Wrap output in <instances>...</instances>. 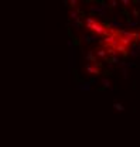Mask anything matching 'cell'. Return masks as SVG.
<instances>
[{
    "label": "cell",
    "mask_w": 140,
    "mask_h": 147,
    "mask_svg": "<svg viewBox=\"0 0 140 147\" xmlns=\"http://www.w3.org/2000/svg\"><path fill=\"white\" fill-rule=\"evenodd\" d=\"M89 82H91V83H95V82H96V78H92L91 81H89Z\"/></svg>",
    "instance_id": "23"
},
{
    "label": "cell",
    "mask_w": 140,
    "mask_h": 147,
    "mask_svg": "<svg viewBox=\"0 0 140 147\" xmlns=\"http://www.w3.org/2000/svg\"><path fill=\"white\" fill-rule=\"evenodd\" d=\"M108 68L112 71V69H113V64H112V62H109V64H108Z\"/></svg>",
    "instance_id": "22"
},
{
    "label": "cell",
    "mask_w": 140,
    "mask_h": 147,
    "mask_svg": "<svg viewBox=\"0 0 140 147\" xmlns=\"http://www.w3.org/2000/svg\"><path fill=\"white\" fill-rule=\"evenodd\" d=\"M102 85H103V88H110V85H112V83H110L109 79L103 78V79H102Z\"/></svg>",
    "instance_id": "14"
},
{
    "label": "cell",
    "mask_w": 140,
    "mask_h": 147,
    "mask_svg": "<svg viewBox=\"0 0 140 147\" xmlns=\"http://www.w3.org/2000/svg\"><path fill=\"white\" fill-rule=\"evenodd\" d=\"M110 61H112V64H116V65L120 64V60H119L118 55H116V57H112V58H110Z\"/></svg>",
    "instance_id": "16"
},
{
    "label": "cell",
    "mask_w": 140,
    "mask_h": 147,
    "mask_svg": "<svg viewBox=\"0 0 140 147\" xmlns=\"http://www.w3.org/2000/svg\"><path fill=\"white\" fill-rule=\"evenodd\" d=\"M96 57H101V58H108V52H106V50H98V51H96Z\"/></svg>",
    "instance_id": "12"
},
{
    "label": "cell",
    "mask_w": 140,
    "mask_h": 147,
    "mask_svg": "<svg viewBox=\"0 0 140 147\" xmlns=\"http://www.w3.org/2000/svg\"><path fill=\"white\" fill-rule=\"evenodd\" d=\"M85 60L89 61V62H93L96 65V57H95V51H88V54L85 55Z\"/></svg>",
    "instance_id": "3"
},
{
    "label": "cell",
    "mask_w": 140,
    "mask_h": 147,
    "mask_svg": "<svg viewBox=\"0 0 140 147\" xmlns=\"http://www.w3.org/2000/svg\"><path fill=\"white\" fill-rule=\"evenodd\" d=\"M139 26H140V21H139Z\"/></svg>",
    "instance_id": "25"
},
{
    "label": "cell",
    "mask_w": 140,
    "mask_h": 147,
    "mask_svg": "<svg viewBox=\"0 0 140 147\" xmlns=\"http://www.w3.org/2000/svg\"><path fill=\"white\" fill-rule=\"evenodd\" d=\"M113 48L116 50V52H118V54H123V55H127V51H126V48H127V47H125V45H122V44H116Z\"/></svg>",
    "instance_id": "5"
},
{
    "label": "cell",
    "mask_w": 140,
    "mask_h": 147,
    "mask_svg": "<svg viewBox=\"0 0 140 147\" xmlns=\"http://www.w3.org/2000/svg\"><path fill=\"white\" fill-rule=\"evenodd\" d=\"M120 72H122V76L125 79L129 78V74H127V68H120Z\"/></svg>",
    "instance_id": "15"
},
{
    "label": "cell",
    "mask_w": 140,
    "mask_h": 147,
    "mask_svg": "<svg viewBox=\"0 0 140 147\" xmlns=\"http://www.w3.org/2000/svg\"><path fill=\"white\" fill-rule=\"evenodd\" d=\"M120 3H122V4L125 6V7H127V6L130 4V0H122V1H120Z\"/></svg>",
    "instance_id": "19"
},
{
    "label": "cell",
    "mask_w": 140,
    "mask_h": 147,
    "mask_svg": "<svg viewBox=\"0 0 140 147\" xmlns=\"http://www.w3.org/2000/svg\"><path fill=\"white\" fill-rule=\"evenodd\" d=\"M108 6H109L108 3H101V9L105 11V10H108Z\"/></svg>",
    "instance_id": "20"
},
{
    "label": "cell",
    "mask_w": 140,
    "mask_h": 147,
    "mask_svg": "<svg viewBox=\"0 0 140 147\" xmlns=\"http://www.w3.org/2000/svg\"><path fill=\"white\" fill-rule=\"evenodd\" d=\"M70 4H71V7H72V9H76V4H78V0H71L70 1Z\"/></svg>",
    "instance_id": "17"
},
{
    "label": "cell",
    "mask_w": 140,
    "mask_h": 147,
    "mask_svg": "<svg viewBox=\"0 0 140 147\" xmlns=\"http://www.w3.org/2000/svg\"><path fill=\"white\" fill-rule=\"evenodd\" d=\"M79 89H81V91H91V82H89V81H88V82H83V83H81V85H79Z\"/></svg>",
    "instance_id": "9"
},
{
    "label": "cell",
    "mask_w": 140,
    "mask_h": 147,
    "mask_svg": "<svg viewBox=\"0 0 140 147\" xmlns=\"http://www.w3.org/2000/svg\"><path fill=\"white\" fill-rule=\"evenodd\" d=\"M96 23V18H93V17H86L85 18V28H88V30H91L92 26Z\"/></svg>",
    "instance_id": "4"
},
{
    "label": "cell",
    "mask_w": 140,
    "mask_h": 147,
    "mask_svg": "<svg viewBox=\"0 0 140 147\" xmlns=\"http://www.w3.org/2000/svg\"><path fill=\"white\" fill-rule=\"evenodd\" d=\"M70 18L72 20V21H76V20H79V10H78V9L71 10V11H70Z\"/></svg>",
    "instance_id": "7"
},
{
    "label": "cell",
    "mask_w": 140,
    "mask_h": 147,
    "mask_svg": "<svg viewBox=\"0 0 140 147\" xmlns=\"http://www.w3.org/2000/svg\"><path fill=\"white\" fill-rule=\"evenodd\" d=\"M137 52H139V54H140V44H139V45H137Z\"/></svg>",
    "instance_id": "24"
},
{
    "label": "cell",
    "mask_w": 140,
    "mask_h": 147,
    "mask_svg": "<svg viewBox=\"0 0 140 147\" xmlns=\"http://www.w3.org/2000/svg\"><path fill=\"white\" fill-rule=\"evenodd\" d=\"M86 72L88 74H91V75H98L99 74V69H98L96 65H91V64H86Z\"/></svg>",
    "instance_id": "2"
},
{
    "label": "cell",
    "mask_w": 140,
    "mask_h": 147,
    "mask_svg": "<svg viewBox=\"0 0 140 147\" xmlns=\"http://www.w3.org/2000/svg\"><path fill=\"white\" fill-rule=\"evenodd\" d=\"M130 55H132V57H137V55H139L137 50H132V51H130Z\"/></svg>",
    "instance_id": "21"
},
{
    "label": "cell",
    "mask_w": 140,
    "mask_h": 147,
    "mask_svg": "<svg viewBox=\"0 0 140 147\" xmlns=\"http://www.w3.org/2000/svg\"><path fill=\"white\" fill-rule=\"evenodd\" d=\"M139 17H140V11L137 9H133V10H132V18L136 20V21H140Z\"/></svg>",
    "instance_id": "10"
},
{
    "label": "cell",
    "mask_w": 140,
    "mask_h": 147,
    "mask_svg": "<svg viewBox=\"0 0 140 147\" xmlns=\"http://www.w3.org/2000/svg\"><path fill=\"white\" fill-rule=\"evenodd\" d=\"M82 40H83V43H85V44H88V43H96L98 37H96V35H83Z\"/></svg>",
    "instance_id": "6"
},
{
    "label": "cell",
    "mask_w": 140,
    "mask_h": 147,
    "mask_svg": "<svg viewBox=\"0 0 140 147\" xmlns=\"http://www.w3.org/2000/svg\"><path fill=\"white\" fill-rule=\"evenodd\" d=\"M109 27H115V28L122 27V23H120V20H119V16H115V20L109 24Z\"/></svg>",
    "instance_id": "8"
},
{
    "label": "cell",
    "mask_w": 140,
    "mask_h": 147,
    "mask_svg": "<svg viewBox=\"0 0 140 147\" xmlns=\"http://www.w3.org/2000/svg\"><path fill=\"white\" fill-rule=\"evenodd\" d=\"M82 26V20L79 18V20H76V21H72V27L74 28H76V30H79V27Z\"/></svg>",
    "instance_id": "13"
},
{
    "label": "cell",
    "mask_w": 140,
    "mask_h": 147,
    "mask_svg": "<svg viewBox=\"0 0 140 147\" xmlns=\"http://www.w3.org/2000/svg\"><path fill=\"white\" fill-rule=\"evenodd\" d=\"M113 109L115 110H118V112H123L125 110V106L122 103H119V102H115L113 103Z\"/></svg>",
    "instance_id": "11"
},
{
    "label": "cell",
    "mask_w": 140,
    "mask_h": 147,
    "mask_svg": "<svg viewBox=\"0 0 140 147\" xmlns=\"http://www.w3.org/2000/svg\"><path fill=\"white\" fill-rule=\"evenodd\" d=\"M91 31L92 33H95V35H109L110 34V31L106 28L103 24H101L99 21H96L93 26H92V28H91Z\"/></svg>",
    "instance_id": "1"
},
{
    "label": "cell",
    "mask_w": 140,
    "mask_h": 147,
    "mask_svg": "<svg viewBox=\"0 0 140 147\" xmlns=\"http://www.w3.org/2000/svg\"><path fill=\"white\" fill-rule=\"evenodd\" d=\"M139 41H140V38H139Z\"/></svg>",
    "instance_id": "26"
},
{
    "label": "cell",
    "mask_w": 140,
    "mask_h": 147,
    "mask_svg": "<svg viewBox=\"0 0 140 147\" xmlns=\"http://www.w3.org/2000/svg\"><path fill=\"white\" fill-rule=\"evenodd\" d=\"M108 4H109L110 7H116V6H118V1H116V0H110Z\"/></svg>",
    "instance_id": "18"
}]
</instances>
